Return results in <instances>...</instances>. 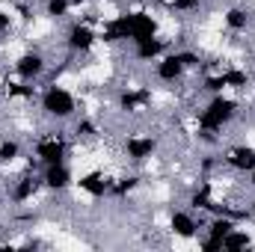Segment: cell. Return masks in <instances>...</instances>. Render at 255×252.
I'll use <instances>...</instances> for the list:
<instances>
[{"instance_id": "603a6c76", "label": "cell", "mask_w": 255, "mask_h": 252, "mask_svg": "<svg viewBox=\"0 0 255 252\" xmlns=\"http://www.w3.org/2000/svg\"><path fill=\"white\" fill-rule=\"evenodd\" d=\"M24 154V145L15 139V136H3L0 139V163H12Z\"/></svg>"}, {"instance_id": "9a60e30c", "label": "cell", "mask_w": 255, "mask_h": 252, "mask_svg": "<svg viewBox=\"0 0 255 252\" xmlns=\"http://www.w3.org/2000/svg\"><path fill=\"white\" fill-rule=\"evenodd\" d=\"M148 104H151V89H145V86L119 92V110H125V113H142Z\"/></svg>"}, {"instance_id": "277c9868", "label": "cell", "mask_w": 255, "mask_h": 252, "mask_svg": "<svg viewBox=\"0 0 255 252\" xmlns=\"http://www.w3.org/2000/svg\"><path fill=\"white\" fill-rule=\"evenodd\" d=\"M95 42H98V33H95L92 24H86V21H71L68 30H65V36H63V45L71 57L89 54V51L95 48Z\"/></svg>"}, {"instance_id": "1f68e13d", "label": "cell", "mask_w": 255, "mask_h": 252, "mask_svg": "<svg viewBox=\"0 0 255 252\" xmlns=\"http://www.w3.org/2000/svg\"><path fill=\"white\" fill-rule=\"evenodd\" d=\"M253 86H255V77H253Z\"/></svg>"}, {"instance_id": "4dcf8cb0", "label": "cell", "mask_w": 255, "mask_h": 252, "mask_svg": "<svg viewBox=\"0 0 255 252\" xmlns=\"http://www.w3.org/2000/svg\"><path fill=\"white\" fill-rule=\"evenodd\" d=\"M3 229H6V226H3V220H0V235H3Z\"/></svg>"}, {"instance_id": "5b68a950", "label": "cell", "mask_w": 255, "mask_h": 252, "mask_svg": "<svg viewBox=\"0 0 255 252\" xmlns=\"http://www.w3.org/2000/svg\"><path fill=\"white\" fill-rule=\"evenodd\" d=\"M235 217L232 214H211L208 226H205V238L199 244L202 252H223V241L229 238V232L235 229Z\"/></svg>"}, {"instance_id": "5bb4252c", "label": "cell", "mask_w": 255, "mask_h": 252, "mask_svg": "<svg viewBox=\"0 0 255 252\" xmlns=\"http://www.w3.org/2000/svg\"><path fill=\"white\" fill-rule=\"evenodd\" d=\"M169 232H172L175 238H181V241H190V238H196L199 223H196L193 211H181V208H175V211L169 214Z\"/></svg>"}, {"instance_id": "d4e9b609", "label": "cell", "mask_w": 255, "mask_h": 252, "mask_svg": "<svg viewBox=\"0 0 255 252\" xmlns=\"http://www.w3.org/2000/svg\"><path fill=\"white\" fill-rule=\"evenodd\" d=\"M71 133H74V139H77V142H89V139H95V136L101 133V127L95 125L92 119H80V122L74 125Z\"/></svg>"}, {"instance_id": "4fadbf2b", "label": "cell", "mask_w": 255, "mask_h": 252, "mask_svg": "<svg viewBox=\"0 0 255 252\" xmlns=\"http://www.w3.org/2000/svg\"><path fill=\"white\" fill-rule=\"evenodd\" d=\"M130 48H133V60H136V63H154V60H160V57L169 51V42L160 39V36H151V39L136 42V45H130Z\"/></svg>"}, {"instance_id": "7c38bea8", "label": "cell", "mask_w": 255, "mask_h": 252, "mask_svg": "<svg viewBox=\"0 0 255 252\" xmlns=\"http://www.w3.org/2000/svg\"><path fill=\"white\" fill-rule=\"evenodd\" d=\"M74 184L83 190L86 196H92V199H104V196H110V184H113V181L104 175V169H89V172H83Z\"/></svg>"}, {"instance_id": "7402d4cb", "label": "cell", "mask_w": 255, "mask_h": 252, "mask_svg": "<svg viewBox=\"0 0 255 252\" xmlns=\"http://www.w3.org/2000/svg\"><path fill=\"white\" fill-rule=\"evenodd\" d=\"M190 211H199V214H205L208 208H211V202H214V196H211V184H202V187H196L190 193Z\"/></svg>"}, {"instance_id": "52a82bcc", "label": "cell", "mask_w": 255, "mask_h": 252, "mask_svg": "<svg viewBox=\"0 0 255 252\" xmlns=\"http://www.w3.org/2000/svg\"><path fill=\"white\" fill-rule=\"evenodd\" d=\"M128 18V45H136V42H145L151 36H157L160 30V21L151 15V12H125Z\"/></svg>"}, {"instance_id": "3957f363", "label": "cell", "mask_w": 255, "mask_h": 252, "mask_svg": "<svg viewBox=\"0 0 255 252\" xmlns=\"http://www.w3.org/2000/svg\"><path fill=\"white\" fill-rule=\"evenodd\" d=\"M33 154H36V163L39 166H51V163H68V139H65L60 130L54 133H45L36 139L33 145Z\"/></svg>"}, {"instance_id": "f1b7e54d", "label": "cell", "mask_w": 255, "mask_h": 252, "mask_svg": "<svg viewBox=\"0 0 255 252\" xmlns=\"http://www.w3.org/2000/svg\"><path fill=\"white\" fill-rule=\"evenodd\" d=\"M247 184H250V187H255V169L250 172V181H247Z\"/></svg>"}, {"instance_id": "f546056e", "label": "cell", "mask_w": 255, "mask_h": 252, "mask_svg": "<svg viewBox=\"0 0 255 252\" xmlns=\"http://www.w3.org/2000/svg\"><path fill=\"white\" fill-rule=\"evenodd\" d=\"M250 211H253V217H255V196H253V202H250Z\"/></svg>"}, {"instance_id": "ac0fdd59", "label": "cell", "mask_w": 255, "mask_h": 252, "mask_svg": "<svg viewBox=\"0 0 255 252\" xmlns=\"http://www.w3.org/2000/svg\"><path fill=\"white\" fill-rule=\"evenodd\" d=\"M3 92H6L9 101H33V98H36V86H33L30 80H21V77H18V80H9Z\"/></svg>"}, {"instance_id": "9c48e42d", "label": "cell", "mask_w": 255, "mask_h": 252, "mask_svg": "<svg viewBox=\"0 0 255 252\" xmlns=\"http://www.w3.org/2000/svg\"><path fill=\"white\" fill-rule=\"evenodd\" d=\"M184 74H187V68H184V63L178 60L175 51H166L160 60H154V77H157L160 83H166V86L178 83Z\"/></svg>"}, {"instance_id": "e0dca14e", "label": "cell", "mask_w": 255, "mask_h": 252, "mask_svg": "<svg viewBox=\"0 0 255 252\" xmlns=\"http://www.w3.org/2000/svg\"><path fill=\"white\" fill-rule=\"evenodd\" d=\"M223 24H226L229 33H247L250 24H253V12L247 6H229L223 12Z\"/></svg>"}, {"instance_id": "8fae6325", "label": "cell", "mask_w": 255, "mask_h": 252, "mask_svg": "<svg viewBox=\"0 0 255 252\" xmlns=\"http://www.w3.org/2000/svg\"><path fill=\"white\" fill-rule=\"evenodd\" d=\"M223 163L229 166V169H235V172H241V175H250L255 169V145H232L226 154H223Z\"/></svg>"}, {"instance_id": "4316f807", "label": "cell", "mask_w": 255, "mask_h": 252, "mask_svg": "<svg viewBox=\"0 0 255 252\" xmlns=\"http://www.w3.org/2000/svg\"><path fill=\"white\" fill-rule=\"evenodd\" d=\"M9 30H12V15H9V12H3V9H0V36H6V33H9Z\"/></svg>"}, {"instance_id": "cb8c5ba5", "label": "cell", "mask_w": 255, "mask_h": 252, "mask_svg": "<svg viewBox=\"0 0 255 252\" xmlns=\"http://www.w3.org/2000/svg\"><path fill=\"white\" fill-rule=\"evenodd\" d=\"M71 12H74L71 9V0H45V15L54 18V21H63Z\"/></svg>"}, {"instance_id": "2e32d148", "label": "cell", "mask_w": 255, "mask_h": 252, "mask_svg": "<svg viewBox=\"0 0 255 252\" xmlns=\"http://www.w3.org/2000/svg\"><path fill=\"white\" fill-rule=\"evenodd\" d=\"M39 190H42V175L27 172V175H21V178L15 181V187H12V202H15V205H24V202H30Z\"/></svg>"}, {"instance_id": "7a4b0ae2", "label": "cell", "mask_w": 255, "mask_h": 252, "mask_svg": "<svg viewBox=\"0 0 255 252\" xmlns=\"http://www.w3.org/2000/svg\"><path fill=\"white\" fill-rule=\"evenodd\" d=\"M39 110H42L48 119H54V122H68V119L77 116V98H74V92H68L65 86L51 83V86H45L42 95H39Z\"/></svg>"}, {"instance_id": "484cf974", "label": "cell", "mask_w": 255, "mask_h": 252, "mask_svg": "<svg viewBox=\"0 0 255 252\" xmlns=\"http://www.w3.org/2000/svg\"><path fill=\"white\" fill-rule=\"evenodd\" d=\"M175 54H178V60L184 63L187 71H193V68H199V65H202V57H199L196 51H175Z\"/></svg>"}, {"instance_id": "d6986e66", "label": "cell", "mask_w": 255, "mask_h": 252, "mask_svg": "<svg viewBox=\"0 0 255 252\" xmlns=\"http://www.w3.org/2000/svg\"><path fill=\"white\" fill-rule=\"evenodd\" d=\"M142 184V178L136 175V172H125V175H119L113 184H110V196H116V199H125V196H130L133 190Z\"/></svg>"}, {"instance_id": "8992f818", "label": "cell", "mask_w": 255, "mask_h": 252, "mask_svg": "<svg viewBox=\"0 0 255 252\" xmlns=\"http://www.w3.org/2000/svg\"><path fill=\"white\" fill-rule=\"evenodd\" d=\"M157 148H160V139L154 133H130V136H125V142H122V154H125L130 163L151 160L157 154Z\"/></svg>"}, {"instance_id": "6da1fadb", "label": "cell", "mask_w": 255, "mask_h": 252, "mask_svg": "<svg viewBox=\"0 0 255 252\" xmlns=\"http://www.w3.org/2000/svg\"><path fill=\"white\" fill-rule=\"evenodd\" d=\"M238 113H241V101L229 98L226 92H220V95H211V98H208V104H205V107L196 113L199 136H202V139H208V142H214V139H217L214 133H220L226 125H232Z\"/></svg>"}, {"instance_id": "ffe728a7", "label": "cell", "mask_w": 255, "mask_h": 252, "mask_svg": "<svg viewBox=\"0 0 255 252\" xmlns=\"http://www.w3.org/2000/svg\"><path fill=\"white\" fill-rule=\"evenodd\" d=\"M250 247H253V235H250L247 229H238V226H235V229L229 232V238L223 241V250L226 252H241V250H250Z\"/></svg>"}, {"instance_id": "30bf717a", "label": "cell", "mask_w": 255, "mask_h": 252, "mask_svg": "<svg viewBox=\"0 0 255 252\" xmlns=\"http://www.w3.org/2000/svg\"><path fill=\"white\" fill-rule=\"evenodd\" d=\"M74 184V175L68 169V163H51V166H42V187L51 190V193H65V190Z\"/></svg>"}, {"instance_id": "44dd1931", "label": "cell", "mask_w": 255, "mask_h": 252, "mask_svg": "<svg viewBox=\"0 0 255 252\" xmlns=\"http://www.w3.org/2000/svg\"><path fill=\"white\" fill-rule=\"evenodd\" d=\"M223 80H226V89H247V86H253V77H250V71H244V68H223Z\"/></svg>"}, {"instance_id": "83f0119b", "label": "cell", "mask_w": 255, "mask_h": 252, "mask_svg": "<svg viewBox=\"0 0 255 252\" xmlns=\"http://www.w3.org/2000/svg\"><path fill=\"white\" fill-rule=\"evenodd\" d=\"M92 0H71V9H86Z\"/></svg>"}, {"instance_id": "ba28073f", "label": "cell", "mask_w": 255, "mask_h": 252, "mask_svg": "<svg viewBox=\"0 0 255 252\" xmlns=\"http://www.w3.org/2000/svg\"><path fill=\"white\" fill-rule=\"evenodd\" d=\"M15 74L21 77V80H30V83H36V80H42L45 77V71H48V60H45V54L42 51H24L21 57H15Z\"/></svg>"}]
</instances>
